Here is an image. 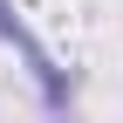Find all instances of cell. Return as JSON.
Listing matches in <instances>:
<instances>
[{
	"mask_svg": "<svg viewBox=\"0 0 123 123\" xmlns=\"http://www.w3.org/2000/svg\"><path fill=\"white\" fill-rule=\"evenodd\" d=\"M0 34H7V41H14V48H21L27 62H34V75H41V89H48V103H62V75L48 68V55H41V48H34V41H27V34H21V27H14V14H7V7H0Z\"/></svg>",
	"mask_w": 123,
	"mask_h": 123,
	"instance_id": "1",
	"label": "cell"
}]
</instances>
